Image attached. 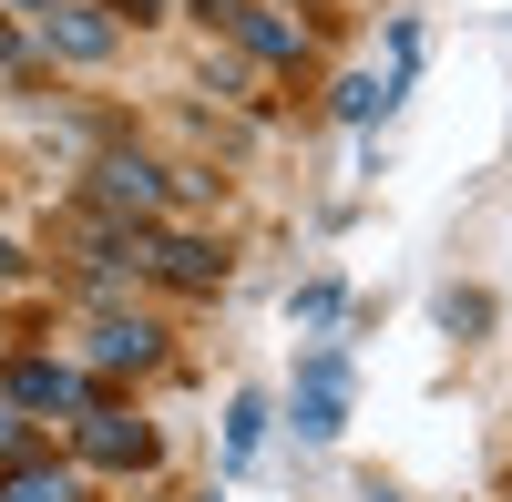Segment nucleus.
Listing matches in <instances>:
<instances>
[{"label": "nucleus", "mask_w": 512, "mask_h": 502, "mask_svg": "<svg viewBox=\"0 0 512 502\" xmlns=\"http://www.w3.org/2000/svg\"><path fill=\"white\" fill-rule=\"evenodd\" d=\"M349 421V349H318L297 369V441H338Z\"/></svg>", "instance_id": "1"}, {"label": "nucleus", "mask_w": 512, "mask_h": 502, "mask_svg": "<svg viewBox=\"0 0 512 502\" xmlns=\"http://www.w3.org/2000/svg\"><path fill=\"white\" fill-rule=\"evenodd\" d=\"M82 451H93V462H113V472H144V462H154V431L123 421V410H82Z\"/></svg>", "instance_id": "2"}, {"label": "nucleus", "mask_w": 512, "mask_h": 502, "mask_svg": "<svg viewBox=\"0 0 512 502\" xmlns=\"http://www.w3.org/2000/svg\"><path fill=\"white\" fill-rule=\"evenodd\" d=\"M205 21H226L246 52H267V62H297V52H308V31H297V21H267V11H246V0H205Z\"/></svg>", "instance_id": "3"}, {"label": "nucleus", "mask_w": 512, "mask_h": 502, "mask_svg": "<svg viewBox=\"0 0 512 502\" xmlns=\"http://www.w3.org/2000/svg\"><path fill=\"white\" fill-rule=\"evenodd\" d=\"M11 400H21V410H82V380L52 369V359H21V369H11Z\"/></svg>", "instance_id": "4"}, {"label": "nucleus", "mask_w": 512, "mask_h": 502, "mask_svg": "<svg viewBox=\"0 0 512 502\" xmlns=\"http://www.w3.org/2000/svg\"><path fill=\"white\" fill-rule=\"evenodd\" d=\"M41 41L72 52V62H103L113 52V21H93V11H41Z\"/></svg>", "instance_id": "5"}, {"label": "nucleus", "mask_w": 512, "mask_h": 502, "mask_svg": "<svg viewBox=\"0 0 512 502\" xmlns=\"http://www.w3.org/2000/svg\"><path fill=\"white\" fill-rule=\"evenodd\" d=\"M154 195H164V185H154V164H134V154H113V164H103V205H134V216H154Z\"/></svg>", "instance_id": "6"}, {"label": "nucleus", "mask_w": 512, "mask_h": 502, "mask_svg": "<svg viewBox=\"0 0 512 502\" xmlns=\"http://www.w3.org/2000/svg\"><path fill=\"white\" fill-rule=\"evenodd\" d=\"M93 359H103V369H123V359L144 369V359H154V328H144V318H103V328H93Z\"/></svg>", "instance_id": "7"}, {"label": "nucleus", "mask_w": 512, "mask_h": 502, "mask_svg": "<svg viewBox=\"0 0 512 502\" xmlns=\"http://www.w3.org/2000/svg\"><path fill=\"white\" fill-rule=\"evenodd\" d=\"M0 502H72V472H11Z\"/></svg>", "instance_id": "8"}, {"label": "nucleus", "mask_w": 512, "mask_h": 502, "mask_svg": "<svg viewBox=\"0 0 512 502\" xmlns=\"http://www.w3.org/2000/svg\"><path fill=\"white\" fill-rule=\"evenodd\" d=\"M164 277H185V287H205V277H216V257H205L195 236H175V246H164Z\"/></svg>", "instance_id": "9"}, {"label": "nucleus", "mask_w": 512, "mask_h": 502, "mask_svg": "<svg viewBox=\"0 0 512 502\" xmlns=\"http://www.w3.org/2000/svg\"><path fill=\"white\" fill-rule=\"evenodd\" d=\"M379 103H390V82H369V72H359V82H338V113H349V123H369Z\"/></svg>", "instance_id": "10"}, {"label": "nucleus", "mask_w": 512, "mask_h": 502, "mask_svg": "<svg viewBox=\"0 0 512 502\" xmlns=\"http://www.w3.org/2000/svg\"><path fill=\"white\" fill-rule=\"evenodd\" d=\"M256 431H267V400H236V421H226V451H236V462L256 451Z\"/></svg>", "instance_id": "11"}, {"label": "nucleus", "mask_w": 512, "mask_h": 502, "mask_svg": "<svg viewBox=\"0 0 512 502\" xmlns=\"http://www.w3.org/2000/svg\"><path fill=\"white\" fill-rule=\"evenodd\" d=\"M11 451H21V421H11V410H0V462H11Z\"/></svg>", "instance_id": "12"}]
</instances>
